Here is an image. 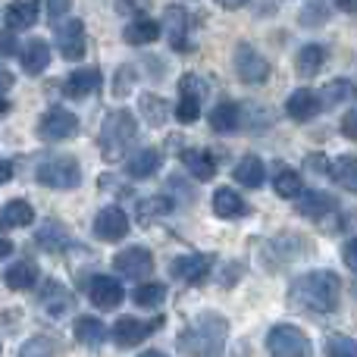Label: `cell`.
Here are the masks:
<instances>
[{
	"instance_id": "6da1fadb",
	"label": "cell",
	"mask_w": 357,
	"mask_h": 357,
	"mask_svg": "<svg viewBox=\"0 0 357 357\" xmlns=\"http://www.w3.org/2000/svg\"><path fill=\"white\" fill-rule=\"evenodd\" d=\"M339 298H342V282L329 270L304 273L289 289V301L301 314H333L339 307Z\"/></svg>"
},
{
	"instance_id": "7a4b0ae2",
	"label": "cell",
	"mask_w": 357,
	"mask_h": 357,
	"mask_svg": "<svg viewBox=\"0 0 357 357\" xmlns=\"http://www.w3.org/2000/svg\"><path fill=\"white\" fill-rule=\"evenodd\" d=\"M226 339V320L216 314H204L191 329L178 335V351L182 354H216L222 351Z\"/></svg>"
},
{
	"instance_id": "3957f363",
	"label": "cell",
	"mask_w": 357,
	"mask_h": 357,
	"mask_svg": "<svg viewBox=\"0 0 357 357\" xmlns=\"http://www.w3.org/2000/svg\"><path fill=\"white\" fill-rule=\"evenodd\" d=\"M138 126L132 119V113L126 110H113L104 119V129H100V151H104L107 160H119V157L129 151V144L135 142Z\"/></svg>"
},
{
	"instance_id": "277c9868",
	"label": "cell",
	"mask_w": 357,
	"mask_h": 357,
	"mask_svg": "<svg viewBox=\"0 0 357 357\" xmlns=\"http://www.w3.org/2000/svg\"><path fill=\"white\" fill-rule=\"evenodd\" d=\"M35 178L47 188H75L82 182V167L73 157H47V160L38 167Z\"/></svg>"
},
{
	"instance_id": "5b68a950",
	"label": "cell",
	"mask_w": 357,
	"mask_h": 357,
	"mask_svg": "<svg viewBox=\"0 0 357 357\" xmlns=\"http://www.w3.org/2000/svg\"><path fill=\"white\" fill-rule=\"evenodd\" d=\"M266 348L276 357H307L310 354V342L301 329L295 326H276L266 339Z\"/></svg>"
},
{
	"instance_id": "8992f818",
	"label": "cell",
	"mask_w": 357,
	"mask_h": 357,
	"mask_svg": "<svg viewBox=\"0 0 357 357\" xmlns=\"http://www.w3.org/2000/svg\"><path fill=\"white\" fill-rule=\"evenodd\" d=\"M113 266H116L119 276L138 279V282H142V279H148L151 273H154V254L142 245L126 248V251H119L116 257H113Z\"/></svg>"
},
{
	"instance_id": "52a82bcc",
	"label": "cell",
	"mask_w": 357,
	"mask_h": 357,
	"mask_svg": "<svg viewBox=\"0 0 357 357\" xmlns=\"http://www.w3.org/2000/svg\"><path fill=\"white\" fill-rule=\"evenodd\" d=\"M235 69H238L241 82H248V85H264L270 79V63L251 44H238L235 47Z\"/></svg>"
},
{
	"instance_id": "ba28073f",
	"label": "cell",
	"mask_w": 357,
	"mask_h": 357,
	"mask_svg": "<svg viewBox=\"0 0 357 357\" xmlns=\"http://www.w3.org/2000/svg\"><path fill=\"white\" fill-rule=\"evenodd\" d=\"M160 317L157 320H151V323H142V320H135V317H119L116 323H113V329H110V335H113V342L116 345H123V348H135V345H142L144 339H148L154 329H160Z\"/></svg>"
},
{
	"instance_id": "9c48e42d",
	"label": "cell",
	"mask_w": 357,
	"mask_h": 357,
	"mask_svg": "<svg viewBox=\"0 0 357 357\" xmlns=\"http://www.w3.org/2000/svg\"><path fill=\"white\" fill-rule=\"evenodd\" d=\"M75 129H79V119H75V113L63 110V107H54V110H47L41 116V123H38V135H41L44 142H63V138L75 135Z\"/></svg>"
},
{
	"instance_id": "30bf717a",
	"label": "cell",
	"mask_w": 357,
	"mask_h": 357,
	"mask_svg": "<svg viewBox=\"0 0 357 357\" xmlns=\"http://www.w3.org/2000/svg\"><path fill=\"white\" fill-rule=\"evenodd\" d=\"M178 94H182V98H178V104H176V119L182 126L197 123V116H201V88H197L195 75H182Z\"/></svg>"
},
{
	"instance_id": "8fae6325",
	"label": "cell",
	"mask_w": 357,
	"mask_h": 357,
	"mask_svg": "<svg viewBox=\"0 0 357 357\" xmlns=\"http://www.w3.org/2000/svg\"><path fill=\"white\" fill-rule=\"evenodd\" d=\"M94 235H98L100 241H119L129 235V216H126V210L119 207H104L98 213V220H94Z\"/></svg>"
},
{
	"instance_id": "7c38bea8",
	"label": "cell",
	"mask_w": 357,
	"mask_h": 357,
	"mask_svg": "<svg viewBox=\"0 0 357 357\" xmlns=\"http://www.w3.org/2000/svg\"><path fill=\"white\" fill-rule=\"evenodd\" d=\"M88 298H91L94 307L113 310V307H119V304H123L126 291H123V285H119L113 276H94L91 282H88Z\"/></svg>"
},
{
	"instance_id": "4fadbf2b",
	"label": "cell",
	"mask_w": 357,
	"mask_h": 357,
	"mask_svg": "<svg viewBox=\"0 0 357 357\" xmlns=\"http://www.w3.org/2000/svg\"><path fill=\"white\" fill-rule=\"evenodd\" d=\"M85 47H88V41H85V25H82V19H69V22L56 31V50H60L66 60H82Z\"/></svg>"
},
{
	"instance_id": "5bb4252c",
	"label": "cell",
	"mask_w": 357,
	"mask_h": 357,
	"mask_svg": "<svg viewBox=\"0 0 357 357\" xmlns=\"http://www.w3.org/2000/svg\"><path fill=\"white\" fill-rule=\"evenodd\" d=\"M173 270L188 285H201L210 276V270H213V257H207V254H185V257L176 260Z\"/></svg>"
},
{
	"instance_id": "9a60e30c",
	"label": "cell",
	"mask_w": 357,
	"mask_h": 357,
	"mask_svg": "<svg viewBox=\"0 0 357 357\" xmlns=\"http://www.w3.org/2000/svg\"><path fill=\"white\" fill-rule=\"evenodd\" d=\"M320 94H314L310 88H298V91L289 94V100H285V113H289L291 119H298V123H307V119H314L317 113H320Z\"/></svg>"
},
{
	"instance_id": "2e32d148",
	"label": "cell",
	"mask_w": 357,
	"mask_h": 357,
	"mask_svg": "<svg viewBox=\"0 0 357 357\" xmlns=\"http://www.w3.org/2000/svg\"><path fill=\"white\" fill-rule=\"evenodd\" d=\"M163 25H167V38L173 50H188V13L182 6H167L163 10Z\"/></svg>"
},
{
	"instance_id": "e0dca14e",
	"label": "cell",
	"mask_w": 357,
	"mask_h": 357,
	"mask_svg": "<svg viewBox=\"0 0 357 357\" xmlns=\"http://www.w3.org/2000/svg\"><path fill=\"white\" fill-rule=\"evenodd\" d=\"M41 307L50 317H63L66 310H73V295H69L66 285H60L56 279H47L41 289Z\"/></svg>"
},
{
	"instance_id": "ac0fdd59",
	"label": "cell",
	"mask_w": 357,
	"mask_h": 357,
	"mask_svg": "<svg viewBox=\"0 0 357 357\" xmlns=\"http://www.w3.org/2000/svg\"><path fill=\"white\" fill-rule=\"evenodd\" d=\"M38 0H13L6 6V29L13 31H22V29H31L38 22Z\"/></svg>"
},
{
	"instance_id": "d6986e66",
	"label": "cell",
	"mask_w": 357,
	"mask_h": 357,
	"mask_svg": "<svg viewBox=\"0 0 357 357\" xmlns=\"http://www.w3.org/2000/svg\"><path fill=\"white\" fill-rule=\"evenodd\" d=\"M98 85H100V69L98 66H85V69H75L63 88H66L69 98H88V94L98 91Z\"/></svg>"
},
{
	"instance_id": "ffe728a7",
	"label": "cell",
	"mask_w": 357,
	"mask_h": 357,
	"mask_svg": "<svg viewBox=\"0 0 357 357\" xmlns=\"http://www.w3.org/2000/svg\"><path fill=\"white\" fill-rule=\"evenodd\" d=\"M298 210H301V216H307V220H323L326 213L339 210V204H335V197L326 195V191H307V195L298 201Z\"/></svg>"
},
{
	"instance_id": "44dd1931",
	"label": "cell",
	"mask_w": 357,
	"mask_h": 357,
	"mask_svg": "<svg viewBox=\"0 0 357 357\" xmlns=\"http://www.w3.org/2000/svg\"><path fill=\"white\" fill-rule=\"evenodd\" d=\"M157 169H160V154L154 148H142L135 154H129V160H126V173L132 178H151Z\"/></svg>"
},
{
	"instance_id": "7402d4cb",
	"label": "cell",
	"mask_w": 357,
	"mask_h": 357,
	"mask_svg": "<svg viewBox=\"0 0 357 357\" xmlns=\"http://www.w3.org/2000/svg\"><path fill=\"white\" fill-rule=\"evenodd\" d=\"M38 266L31 264V260H16V264L10 266V270L3 273V282L10 285L13 291H25V289H31V285H38Z\"/></svg>"
},
{
	"instance_id": "603a6c76",
	"label": "cell",
	"mask_w": 357,
	"mask_h": 357,
	"mask_svg": "<svg viewBox=\"0 0 357 357\" xmlns=\"http://www.w3.org/2000/svg\"><path fill=\"white\" fill-rule=\"evenodd\" d=\"M50 63V47L47 41H41V38H35V41H29L22 47V69L29 75H41L44 69H47Z\"/></svg>"
},
{
	"instance_id": "cb8c5ba5",
	"label": "cell",
	"mask_w": 357,
	"mask_h": 357,
	"mask_svg": "<svg viewBox=\"0 0 357 357\" xmlns=\"http://www.w3.org/2000/svg\"><path fill=\"white\" fill-rule=\"evenodd\" d=\"M210 126H213V132H220V135H229V132H235L241 126V107L232 104V100H222V104H216V110L210 113Z\"/></svg>"
},
{
	"instance_id": "d4e9b609",
	"label": "cell",
	"mask_w": 357,
	"mask_h": 357,
	"mask_svg": "<svg viewBox=\"0 0 357 357\" xmlns=\"http://www.w3.org/2000/svg\"><path fill=\"white\" fill-rule=\"evenodd\" d=\"M232 176H235V182H238V185H248V188H260V185H264V176H266L264 160H260V157H254V154L241 157V163L232 169Z\"/></svg>"
},
{
	"instance_id": "484cf974",
	"label": "cell",
	"mask_w": 357,
	"mask_h": 357,
	"mask_svg": "<svg viewBox=\"0 0 357 357\" xmlns=\"http://www.w3.org/2000/svg\"><path fill=\"white\" fill-rule=\"evenodd\" d=\"M351 100H357V88L348 79L329 82V85H323V91H320L323 107H342V104H351Z\"/></svg>"
},
{
	"instance_id": "4316f807",
	"label": "cell",
	"mask_w": 357,
	"mask_h": 357,
	"mask_svg": "<svg viewBox=\"0 0 357 357\" xmlns=\"http://www.w3.org/2000/svg\"><path fill=\"white\" fill-rule=\"evenodd\" d=\"M298 75H304V79H314L317 73H320L323 66H326V50L320 47V44H307V47L298 50Z\"/></svg>"
},
{
	"instance_id": "83f0119b",
	"label": "cell",
	"mask_w": 357,
	"mask_h": 357,
	"mask_svg": "<svg viewBox=\"0 0 357 357\" xmlns=\"http://www.w3.org/2000/svg\"><path fill=\"white\" fill-rule=\"evenodd\" d=\"M213 213L220 216V220H235V216H245L248 207L232 188H220L213 195Z\"/></svg>"
},
{
	"instance_id": "f1b7e54d",
	"label": "cell",
	"mask_w": 357,
	"mask_h": 357,
	"mask_svg": "<svg viewBox=\"0 0 357 357\" xmlns=\"http://www.w3.org/2000/svg\"><path fill=\"white\" fill-rule=\"evenodd\" d=\"M73 333L82 345H91V348L104 345V339H107V326L98 320V317H79L75 326H73Z\"/></svg>"
},
{
	"instance_id": "f546056e",
	"label": "cell",
	"mask_w": 357,
	"mask_h": 357,
	"mask_svg": "<svg viewBox=\"0 0 357 357\" xmlns=\"http://www.w3.org/2000/svg\"><path fill=\"white\" fill-rule=\"evenodd\" d=\"M35 222V210H31L29 201H10L0 213V226L3 229H22Z\"/></svg>"
},
{
	"instance_id": "4dcf8cb0",
	"label": "cell",
	"mask_w": 357,
	"mask_h": 357,
	"mask_svg": "<svg viewBox=\"0 0 357 357\" xmlns=\"http://www.w3.org/2000/svg\"><path fill=\"white\" fill-rule=\"evenodd\" d=\"M182 160H185V169H188L195 178H201V182H207V178L216 176V160L207 154V151H185Z\"/></svg>"
},
{
	"instance_id": "1f68e13d",
	"label": "cell",
	"mask_w": 357,
	"mask_h": 357,
	"mask_svg": "<svg viewBox=\"0 0 357 357\" xmlns=\"http://www.w3.org/2000/svg\"><path fill=\"white\" fill-rule=\"evenodd\" d=\"M35 241L44 248V251H63V248L69 245V232H66V226H60V222H41Z\"/></svg>"
},
{
	"instance_id": "d6a6232c",
	"label": "cell",
	"mask_w": 357,
	"mask_h": 357,
	"mask_svg": "<svg viewBox=\"0 0 357 357\" xmlns=\"http://www.w3.org/2000/svg\"><path fill=\"white\" fill-rule=\"evenodd\" d=\"M329 176H333L345 191L357 195V157H351V154L339 157V160L329 167Z\"/></svg>"
},
{
	"instance_id": "836d02e7",
	"label": "cell",
	"mask_w": 357,
	"mask_h": 357,
	"mask_svg": "<svg viewBox=\"0 0 357 357\" xmlns=\"http://www.w3.org/2000/svg\"><path fill=\"white\" fill-rule=\"evenodd\" d=\"M123 35L129 44H154L160 38V25L151 22V19H135L132 25H126Z\"/></svg>"
},
{
	"instance_id": "e575fe53",
	"label": "cell",
	"mask_w": 357,
	"mask_h": 357,
	"mask_svg": "<svg viewBox=\"0 0 357 357\" xmlns=\"http://www.w3.org/2000/svg\"><path fill=\"white\" fill-rule=\"evenodd\" d=\"M163 298H167V285L163 282H144L132 291V301H135L138 307H160Z\"/></svg>"
},
{
	"instance_id": "d590c367",
	"label": "cell",
	"mask_w": 357,
	"mask_h": 357,
	"mask_svg": "<svg viewBox=\"0 0 357 357\" xmlns=\"http://www.w3.org/2000/svg\"><path fill=\"white\" fill-rule=\"evenodd\" d=\"M142 116L151 126H163L167 123V100L154 98V94H142Z\"/></svg>"
},
{
	"instance_id": "8d00e7d4",
	"label": "cell",
	"mask_w": 357,
	"mask_h": 357,
	"mask_svg": "<svg viewBox=\"0 0 357 357\" xmlns=\"http://www.w3.org/2000/svg\"><path fill=\"white\" fill-rule=\"evenodd\" d=\"M273 188H276L279 197H298L301 195V176L291 173V169H282L276 176V182H273Z\"/></svg>"
},
{
	"instance_id": "74e56055",
	"label": "cell",
	"mask_w": 357,
	"mask_h": 357,
	"mask_svg": "<svg viewBox=\"0 0 357 357\" xmlns=\"http://www.w3.org/2000/svg\"><path fill=\"white\" fill-rule=\"evenodd\" d=\"M326 354H333V357H357V342L345 339V335H333V339L326 342Z\"/></svg>"
},
{
	"instance_id": "f35d334b",
	"label": "cell",
	"mask_w": 357,
	"mask_h": 357,
	"mask_svg": "<svg viewBox=\"0 0 357 357\" xmlns=\"http://www.w3.org/2000/svg\"><path fill=\"white\" fill-rule=\"evenodd\" d=\"M173 210V201L169 197H154V201H144L138 207V220H151V216H163Z\"/></svg>"
},
{
	"instance_id": "ab89813d",
	"label": "cell",
	"mask_w": 357,
	"mask_h": 357,
	"mask_svg": "<svg viewBox=\"0 0 357 357\" xmlns=\"http://www.w3.org/2000/svg\"><path fill=\"white\" fill-rule=\"evenodd\" d=\"M132 82H135V69L123 66L116 73V79H113V94H116V98H126V94L132 91Z\"/></svg>"
},
{
	"instance_id": "60d3db41",
	"label": "cell",
	"mask_w": 357,
	"mask_h": 357,
	"mask_svg": "<svg viewBox=\"0 0 357 357\" xmlns=\"http://www.w3.org/2000/svg\"><path fill=\"white\" fill-rule=\"evenodd\" d=\"M69 6H73V0H47V19L56 25L63 16H66Z\"/></svg>"
},
{
	"instance_id": "b9f144b4",
	"label": "cell",
	"mask_w": 357,
	"mask_h": 357,
	"mask_svg": "<svg viewBox=\"0 0 357 357\" xmlns=\"http://www.w3.org/2000/svg\"><path fill=\"white\" fill-rule=\"evenodd\" d=\"M342 132H345L351 142H357V110H348L345 116H342Z\"/></svg>"
},
{
	"instance_id": "7bdbcfd3",
	"label": "cell",
	"mask_w": 357,
	"mask_h": 357,
	"mask_svg": "<svg viewBox=\"0 0 357 357\" xmlns=\"http://www.w3.org/2000/svg\"><path fill=\"white\" fill-rule=\"evenodd\" d=\"M304 167H307L310 169V173H317V176H323V173H326V157H323V154H307V160H304Z\"/></svg>"
},
{
	"instance_id": "ee69618b",
	"label": "cell",
	"mask_w": 357,
	"mask_h": 357,
	"mask_svg": "<svg viewBox=\"0 0 357 357\" xmlns=\"http://www.w3.org/2000/svg\"><path fill=\"white\" fill-rule=\"evenodd\" d=\"M50 351H54V345H47V342H41V339L29 342V345L22 348V354H50Z\"/></svg>"
},
{
	"instance_id": "f6af8a7d",
	"label": "cell",
	"mask_w": 357,
	"mask_h": 357,
	"mask_svg": "<svg viewBox=\"0 0 357 357\" xmlns=\"http://www.w3.org/2000/svg\"><path fill=\"white\" fill-rule=\"evenodd\" d=\"M0 54H16V35H13V29L0 35Z\"/></svg>"
},
{
	"instance_id": "bcb514c9",
	"label": "cell",
	"mask_w": 357,
	"mask_h": 357,
	"mask_svg": "<svg viewBox=\"0 0 357 357\" xmlns=\"http://www.w3.org/2000/svg\"><path fill=\"white\" fill-rule=\"evenodd\" d=\"M345 264L357 273V238H351V241L345 245Z\"/></svg>"
},
{
	"instance_id": "7dc6e473",
	"label": "cell",
	"mask_w": 357,
	"mask_h": 357,
	"mask_svg": "<svg viewBox=\"0 0 357 357\" xmlns=\"http://www.w3.org/2000/svg\"><path fill=\"white\" fill-rule=\"evenodd\" d=\"M119 13H138V6H148V0H116Z\"/></svg>"
},
{
	"instance_id": "c3c4849f",
	"label": "cell",
	"mask_w": 357,
	"mask_h": 357,
	"mask_svg": "<svg viewBox=\"0 0 357 357\" xmlns=\"http://www.w3.org/2000/svg\"><path fill=\"white\" fill-rule=\"evenodd\" d=\"M10 178H13V163L10 160H0V185L10 182Z\"/></svg>"
},
{
	"instance_id": "681fc988",
	"label": "cell",
	"mask_w": 357,
	"mask_h": 357,
	"mask_svg": "<svg viewBox=\"0 0 357 357\" xmlns=\"http://www.w3.org/2000/svg\"><path fill=\"white\" fill-rule=\"evenodd\" d=\"M10 254H13V241L0 235V260H3V257H10Z\"/></svg>"
},
{
	"instance_id": "f907efd6",
	"label": "cell",
	"mask_w": 357,
	"mask_h": 357,
	"mask_svg": "<svg viewBox=\"0 0 357 357\" xmlns=\"http://www.w3.org/2000/svg\"><path fill=\"white\" fill-rule=\"evenodd\" d=\"M216 3H220L222 10H238V6H245L248 0H216Z\"/></svg>"
},
{
	"instance_id": "816d5d0a",
	"label": "cell",
	"mask_w": 357,
	"mask_h": 357,
	"mask_svg": "<svg viewBox=\"0 0 357 357\" xmlns=\"http://www.w3.org/2000/svg\"><path fill=\"white\" fill-rule=\"evenodd\" d=\"M335 3H339L342 13H354L357 10V0H335Z\"/></svg>"
},
{
	"instance_id": "f5cc1de1",
	"label": "cell",
	"mask_w": 357,
	"mask_h": 357,
	"mask_svg": "<svg viewBox=\"0 0 357 357\" xmlns=\"http://www.w3.org/2000/svg\"><path fill=\"white\" fill-rule=\"evenodd\" d=\"M10 85H13V75L6 73V69H0V91H6Z\"/></svg>"
}]
</instances>
